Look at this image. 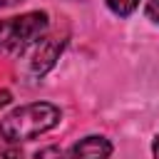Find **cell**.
I'll return each instance as SVG.
<instances>
[{"mask_svg": "<svg viewBox=\"0 0 159 159\" xmlns=\"http://www.w3.org/2000/svg\"><path fill=\"white\" fill-rule=\"evenodd\" d=\"M47 30V12H25L0 20V52H25Z\"/></svg>", "mask_w": 159, "mask_h": 159, "instance_id": "cell-2", "label": "cell"}, {"mask_svg": "<svg viewBox=\"0 0 159 159\" xmlns=\"http://www.w3.org/2000/svg\"><path fill=\"white\" fill-rule=\"evenodd\" d=\"M35 159H62V152L57 147H47V149H40L35 154Z\"/></svg>", "mask_w": 159, "mask_h": 159, "instance_id": "cell-7", "label": "cell"}, {"mask_svg": "<svg viewBox=\"0 0 159 159\" xmlns=\"http://www.w3.org/2000/svg\"><path fill=\"white\" fill-rule=\"evenodd\" d=\"M17 2H22V0H0V7H12Z\"/></svg>", "mask_w": 159, "mask_h": 159, "instance_id": "cell-10", "label": "cell"}, {"mask_svg": "<svg viewBox=\"0 0 159 159\" xmlns=\"http://www.w3.org/2000/svg\"><path fill=\"white\" fill-rule=\"evenodd\" d=\"M152 149H154V159H159V137L154 139V147H152Z\"/></svg>", "mask_w": 159, "mask_h": 159, "instance_id": "cell-11", "label": "cell"}, {"mask_svg": "<svg viewBox=\"0 0 159 159\" xmlns=\"http://www.w3.org/2000/svg\"><path fill=\"white\" fill-rule=\"evenodd\" d=\"M109 152H112V144L104 137H84L72 147L67 159H107Z\"/></svg>", "mask_w": 159, "mask_h": 159, "instance_id": "cell-4", "label": "cell"}, {"mask_svg": "<svg viewBox=\"0 0 159 159\" xmlns=\"http://www.w3.org/2000/svg\"><path fill=\"white\" fill-rule=\"evenodd\" d=\"M107 5H109L112 12H117V15H129V12L139 5V0H107Z\"/></svg>", "mask_w": 159, "mask_h": 159, "instance_id": "cell-6", "label": "cell"}, {"mask_svg": "<svg viewBox=\"0 0 159 159\" xmlns=\"http://www.w3.org/2000/svg\"><path fill=\"white\" fill-rule=\"evenodd\" d=\"M147 15H149L154 22H159V0H149V2H147Z\"/></svg>", "mask_w": 159, "mask_h": 159, "instance_id": "cell-8", "label": "cell"}, {"mask_svg": "<svg viewBox=\"0 0 159 159\" xmlns=\"http://www.w3.org/2000/svg\"><path fill=\"white\" fill-rule=\"evenodd\" d=\"M0 159H22V149L17 147V142L7 139L0 132Z\"/></svg>", "mask_w": 159, "mask_h": 159, "instance_id": "cell-5", "label": "cell"}, {"mask_svg": "<svg viewBox=\"0 0 159 159\" xmlns=\"http://www.w3.org/2000/svg\"><path fill=\"white\" fill-rule=\"evenodd\" d=\"M62 47H65L62 37H45V40H40L37 47H35V55H32V72L35 75H45L55 65V60L60 57Z\"/></svg>", "mask_w": 159, "mask_h": 159, "instance_id": "cell-3", "label": "cell"}, {"mask_svg": "<svg viewBox=\"0 0 159 159\" xmlns=\"http://www.w3.org/2000/svg\"><path fill=\"white\" fill-rule=\"evenodd\" d=\"M60 122V109L47 102H32L12 109L0 119V132L12 142H27L50 132Z\"/></svg>", "mask_w": 159, "mask_h": 159, "instance_id": "cell-1", "label": "cell"}, {"mask_svg": "<svg viewBox=\"0 0 159 159\" xmlns=\"http://www.w3.org/2000/svg\"><path fill=\"white\" fill-rule=\"evenodd\" d=\"M10 99H12L10 92H7V89H0V109H2L5 104H10Z\"/></svg>", "mask_w": 159, "mask_h": 159, "instance_id": "cell-9", "label": "cell"}]
</instances>
